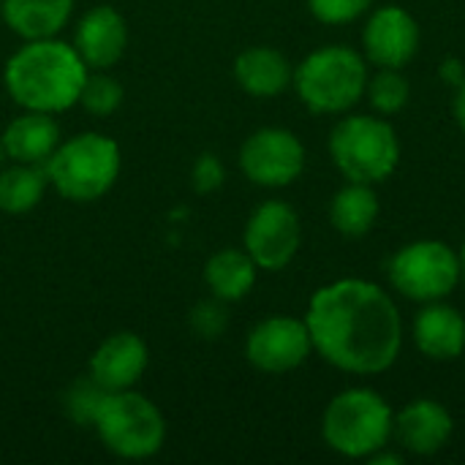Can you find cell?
Returning a JSON list of instances; mask_svg holds the SVG:
<instances>
[{"instance_id": "5", "label": "cell", "mask_w": 465, "mask_h": 465, "mask_svg": "<svg viewBox=\"0 0 465 465\" xmlns=\"http://www.w3.org/2000/svg\"><path fill=\"white\" fill-rule=\"evenodd\" d=\"M324 444L351 460H368L390 447L395 436V411L384 395L371 387L338 392L322 417Z\"/></svg>"}, {"instance_id": "1", "label": "cell", "mask_w": 465, "mask_h": 465, "mask_svg": "<svg viewBox=\"0 0 465 465\" xmlns=\"http://www.w3.org/2000/svg\"><path fill=\"white\" fill-rule=\"evenodd\" d=\"M305 324L313 351L343 373L379 376L403 349V316L395 300L365 278H338L316 289Z\"/></svg>"}, {"instance_id": "28", "label": "cell", "mask_w": 465, "mask_h": 465, "mask_svg": "<svg viewBox=\"0 0 465 465\" xmlns=\"http://www.w3.org/2000/svg\"><path fill=\"white\" fill-rule=\"evenodd\" d=\"M226 183V166L215 153H202L191 166V185L196 193H215Z\"/></svg>"}, {"instance_id": "8", "label": "cell", "mask_w": 465, "mask_h": 465, "mask_svg": "<svg viewBox=\"0 0 465 465\" xmlns=\"http://www.w3.org/2000/svg\"><path fill=\"white\" fill-rule=\"evenodd\" d=\"M387 281L401 297L420 305L447 300L463 281L460 253L444 240L406 242L390 256Z\"/></svg>"}, {"instance_id": "9", "label": "cell", "mask_w": 465, "mask_h": 465, "mask_svg": "<svg viewBox=\"0 0 465 465\" xmlns=\"http://www.w3.org/2000/svg\"><path fill=\"white\" fill-rule=\"evenodd\" d=\"M302 245V223L297 210L283 199L262 202L245 221L242 248L264 272L286 270Z\"/></svg>"}, {"instance_id": "15", "label": "cell", "mask_w": 465, "mask_h": 465, "mask_svg": "<svg viewBox=\"0 0 465 465\" xmlns=\"http://www.w3.org/2000/svg\"><path fill=\"white\" fill-rule=\"evenodd\" d=\"M452 430V414L433 398H417L395 414V439L403 444V450L420 458L441 452L450 444Z\"/></svg>"}, {"instance_id": "11", "label": "cell", "mask_w": 465, "mask_h": 465, "mask_svg": "<svg viewBox=\"0 0 465 465\" xmlns=\"http://www.w3.org/2000/svg\"><path fill=\"white\" fill-rule=\"evenodd\" d=\"M313 354V341L305 319L270 316L262 319L245 338V360L262 373H292Z\"/></svg>"}, {"instance_id": "3", "label": "cell", "mask_w": 465, "mask_h": 465, "mask_svg": "<svg viewBox=\"0 0 465 465\" xmlns=\"http://www.w3.org/2000/svg\"><path fill=\"white\" fill-rule=\"evenodd\" d=\"M44 169L49 188H54L57 196L74 204H90L114 188L123 169V153L112 136L82 131L63 139Z\"/></svg>"}, {"instance_id": "32", "label": "cell", "mask_w": 465, "mask_h": 465, "mask_svg": "<svg viewBox=\"0 0 465 465\" xmlns=\"http://www.w3.org/2000/svg\"><path fill=\"white\" fill-rule=\"evenodd\" d=\"M458 253H460V272H463V283H465V242L460 245V251H458Z\"/></svg>"}, {"instance_id": "20", "label": "cell", "mask_w": 465, "mask_h": 465, "mask_svg": "<svg viewBox=\"0 0 465 465\" xmlns=\"http://www.w3.org/2000/svg\"><path fill=\"white\" fill-rule=\"evenodd\" d=\"M259 278L256 262L248 256L245 248H221L204 264V283L210 297L229 302L245 300Z\"/></svg>"}, {"instance_id": "7", "label": "cell", "mask_w": 465, "mask_h": 465, "mask_svg": "<svg viewBox=\"0 0 465 465\" xmlns=\"http://www.w3.org/2000/svg\"><path fill=\"white\" fill-rule=\"evenodd\" d=\"M93 430L106 452L120 460L155 458L166 444V420L161 409L142 392H106L95 414Z\"/></svg>"}, {"instance_id": "34", "label": "cell", "mask_w": 465, "mask_h": 465, "mask_svg": "<svg viewBox=\"0 0 465 465\" xmlns=\"http://www.w3.org/2000/svg\"><path fill=\"white\" fill-rule=\"evenodd\" d=\"M0 3H3V0H0Z\"/></svg>"}, {"instance_id": "30", "label": "cell", "mask_w": 465, "mask_h": 465, "mask_svg": "<svg viewBox=\"0 0 465 465\" xmlns=\"http://www.w3.org/2000/svg\"><path fill=\"white\" fill-rule=\"evenodd\" d=\"M452 112H455V120L460 125V131L465 134V79L455 87V101H452Z\"/></svg>"}, {"instance_id": "17", "label": "cell", "mask_w": 465, "mask_h": 465, "mask_svg": "<svg viewBox=\"0 0 465 465\" xmlns=\"http://www.w3.org/2000/svg\"><path fill=\"white\" fill-rule=\"evenodd\" d=\"M417 349L433 362H452L465 351V316L444 300L425 302L411 327Z\"/></svg>"}, {"instance_id": "31", "label": "cell", "mask_w": 465, "mask_h": 465, "mask_svg": "<svg viewBox=\"0 0 465 465\" xmlns=\"http://www.w3.org/2000/svg\"><path fill=\"white\" fill-rule=\"evenodd\" d=\"M371 460V465H403V458L401 455H390V452H376L373 458H368Z\"/></svg>"}, {"instance_id": "21", "label": "cell", "mask_w": 465, "mask_h": 465, "mask_svg": "<svg viewBox=\"0 0 465 465\" xmlns=\"http://www.w3.org/2000/svg\"><path fill=\"white\" fill-rule=\"evenodd\" d=\"M381 213V202L373 185L349 183L330 199V223L343 237H365Z\"/></svg>"}, {"instance_id": "16", "label": "cell", "mask_w": 465, "mask_h": 465, "mask_svg": "<svg viewBox=\"0 0 465 465\" xmlns=\"http://www.w3.org/2000/svg\"><path fill=\"white\" fill-rule=\"evenodd\" d=\"M232 74H234V82L240 84V90L248 93L251 98H278L294 82L292 60L281 49L267 46V44L242 49L234 57Z\"/></svg>"}, {"instance_id": "13", "label": "cell", "mask_w": 465, "mask_h": 465, "mask_svg": "<svg viewBox=\"0 0 465 465\" xmlns=\"http://www.w3.org/2000/svg\"><path fill=\"white\" fill-rule=\"evenodd\" d=\"M128 41V19L114 5H93L79 16L71 44L90 71H109L123 60Z\"/></svg>"}, {"instance_id": "26", "label": "cell", "mask_w": 465, "mask_h": 465, "mask_svg": "<svg viewBox=\"0 0 465 465\" xmlns=\"http://www.w3.org/2000/svg\"><path fill=\"white\" fill-rule=\"evenodd\" d=\"M188 327L196 338L202 341H218L226 327H229V311H226V302L223 300H202L191 308L188 313Z\"/></svg>"}, {"instance_id": "19", "label": "cell", "mask_w": 465, "mask_h": 465, "mask_svg": "<svg viewBox=\"0 0 465 465\" xmlns=\"http://www.w3.org/2000/svg\"><path fill=\"white\" fill-rule=\"evenodd\" d=\"M76 0H3L0 16L22 41L54 38L71 22Z\"/></svg>"}, {"instance_id": "2", "label": "cell", "mask_w": 465, "mask_h": 465, "mask_svg": "<svg viewBox=\"0 0 465 465\" xmlns=\"http://www.w3.org/2000/svg\"><path fill=\"white\" fill-rule=\"evenodd\" d=\"M90 68L71 41L38 38L25 41L5 63L3 82L19 109L63 114L79 104Z\"/></svg>"}, {"instance_id": "18", "label": "cell", "mask_w": 465, "mask_h": 465, "mask_svg": "<svg viewBox=\"0 0 465 465\" xmlns=\"http://www.w3.org/2000/svg\"><path fill=\"white\" fill-rule=\"evenodd\" d=\"M0 142H3L8 161L44 166L52 158V153L57 150V144L63 142V131H60V123L54 120V114L22 109V114H16L3 128Z\"/></svg>"}, {"instance_id": "23", "label": "cell", "mask_w": 465, "mask_h": 465, "mask_svg": "<svg viewBox=\"0 0 465 465\" xmlns=\"http://www.w3.org/2000/svg\"><path fill=\"white\" fill-rule=\"evenodd\" d=\"M365 95L371 101V106L376 109V114H398L406 109L409 98H411V84L403 76V68H379L373 76H368V87Z\"/></svg>"}, {"instance_id": "14", "label": "cell", "mask_w": 465, "mask_h": 465, "mask_svg": "<svg viewBox=\"0 0 465 465\" xmlns=\"http://www.w3.org/2000/svg\"><path fill=\"white\" fill-rule=\"evenodd\" d=\"M147 368H150V349L144 338L123 330V332H112L95 346L87 373L106 392H120V390H134L147 373Z\"/></svg>"}, {"instance_id": "29", "label": "cell", "mask_w": 465, "mask_h": 465, "mask_svg": "<svg viewBox=\"0 0 465 465\" xmlns=\"http://www.w3.org/2000/svg\"><path fill=\"white\" fill-rule=\"evenodd\" d=\"M439 76H441V82H447V84L458 87V84L465 79L463 60H460V57H447V60L439 65Z\"/></svg>"}, {"instance_id": "22", "label": "cell", "mask_w": 465, "mask_h": 465, "mask_svg": "<svg viewBox=\"0 0 465 465\" xmlns=\"http://www.w3.org/2000/svg\"><path fill=\"white\" fill-rule=\"evenodd\" d=\"M46 188H49V177L44 166L8 161L0 169V213L5 215L33 213L41 204Z\"/></svg>"}, {"instance_id": "24", "label": "cell", "mask_w": 465, "mask_h": 465, "mask_svg": "<svg viewBox=\"0 0 465 465\" xmlns=\"http://www.w3.org/2000/svg\"><path fill=\"white\" fill-rule=\"evenodd\" d=\"M104 395H106V390L90 373L82 376V379H76V381H71L68 390L60 398V406H63L65 420L74 422L76 428H93Z\"/></svg>"}, {"instance_id": "25", "label": "cell", "mask_w": 465, "mask_h": 465, "mask_svg": "<svg viewBox=\"0 0 465 465\" xmlns=\"http://www.w3.org/2000/svg\"><path fill=\"white\" fill-rule=\"evenodd\" d=\"M125 90L109 71H90L79 95V104L93 117H109L123 106Z\"/></svg>"}, {"instance_id": "27", "label": "cell", "mask_w": 465, "mask_h": 465, "mask_svg": "<svg viewBox=\"0 0 465 465\" xmlns=\"http://www.w3.org/2000/svg\"><path fill=\"white\" fill-rule=\"evenodd\" d=\"M373 8V0H308V11L322 25H349L365 16Z\"/></svg>"}, {"instance_id": "6", "label": "cell", "mask_w": 465, "mask_h": 465, "mask_svg": "<svg viewBox=\"0 0 465 465\" xmlns=\"http://www.w3.org/2000/svg\"><path fill=\"white\" fill-rule=\"evenodd\" d=\"M330 158L349 183L379 185L401 166V139L384 114H349L330 131Z\"/></svg>"}, {"instance_id": "4", "label": "cell", "mask_w": 465, "mask_h": 465, "mask_svg": "<svg viewBox=\"0 0 465 465\" xmlns=\"http://www.w3.org/2000/svg\"><path fill=\"white\" fill-rule=\"evenodd\" d=\"M302 106L313 114L351 112L368 87V60L346 44H327L308 52L292 82Z\"/></svg>"}, {"instance_id": "12", "label": "cell", "mask_w": 465, "mask_h": 465, "mask_svg": "<svg viewBox=\"0 0 465 465\" xmlns=\"http://www.w3.org/2000/svg\"><path fill=\"white\" fill-rule=\"evenodd\" d=\"M422 44V30L414 14L403 5L387 3L368 11L362 30V54L376 68H406Z\"/></svg>"}, {"instance_id": "33", "label": "cell", "mask_w": 465, "mask_h": 465, "mask_svg": "<svg viewBox=\"0 0 465 465\" xmlns=\"http://www.w3.org/2000/svg\"><path fill=\"white\" fill-rule=\"evenodd\" d=\"M8 163V155H5V150H3V142H0V169Z\"/></svg>"}, {"instance_id": "10", "label": "cell", "mask_w": 465, "mask_h": 465, "mask_svg": "<svg viewBox=\"0 0 465 465\" xmlns=\"http://www.w3.org/2000/svg\"><path fill=\"white\" fill-rule=\"evenodd\" d=\"M302 139L281 125L253 131L240 147V169L259 188H289L305 172Z\"/></svg>"}]
</instances>
